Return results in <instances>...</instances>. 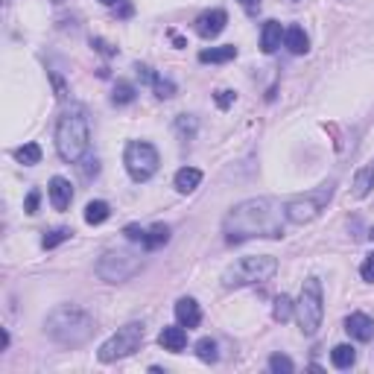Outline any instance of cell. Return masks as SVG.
Segmentation results:
<instances>
[{
	"label": "cell",
	"instance_id": "cell-21",
	"mask_svg": "<svg viewBox=\"0 0 374 374\" xmlns=\"http://www.w3.org/2000/svg\"><path fill=\"white\" fill-rule=\"evenodd\" d=\"M108 216H112V208H108V202H103V199L88 202V208H85V223L88 225H100V223H105Z\"/></svg>",
	"mask_w": 374,
	"mask_h": 374
},
{
	"label": "cell",
	"instance_id": "cell-2",
	"mask_svg": "<svg viewBox=\"0 0 374 374\" xmlns=\"http://www.w3.org/2000/svg\"><path fill=\"white\" fill-rule=\"evenodd\" d=\"M44 331H47L53 342L76 348L91 339L94 319H91V313H85L82 307H76V304H59L56 310H50V316L44 319Z\"/></svg>",
	"mask_w": 374,
	"mask_h": 374
},
{
	"label": "cell",
	"instance_id": "cell-9",
	"mask_svg": "<svg viewBox=\"0 0 374 374\" xmlns=\"http://www.w3.org/2000/svg\"><path fill=\"white\" fill-rule=\"evenodd\" d=\"M140 269H144V260L132 255V251H105L100 263H97V275L108 284H123L129 278H135Z\"/></svg>",
	"mask_w": 374,
	"mask_h": 374
},
{
	"label": "cell",
	"instance_id": "cell-4",
	"mask_svg": "<svg viewBox=\"0 0 374 374\" xmlns=\"http://www.w3.org/2000/svg\"><path fill=\"white\" fill-rule=\"evenodd\" d=\"M275 272H278V260L272 255H249L223 272V284L228 290H240L251 287V284H266L269 278H275Z\"/></svg>",
	"mask_w": 374,
	"mask_h": 374
},
{
	"label": "cell",
	"instance_id": "cell-33",
	"mask_svg": "<svg viewBox=\"0 0 374 374\" xmlns=\"http://www.w3.org/2000/svg\"><path fill=\"white\" fill-rule=\"evenodd\" d=\"M38 202H41V193H38V190H29L27 202H24V211H27V214H36V211H38Z\"/></svg>",
	"mask_w": 374,
	"mask_h": 374
},
{
	"label": "cell",
	"instance_id": "cell-28",
	"mask_svg": "<svg viewBox=\"0 0 374 374\" xmlns=\"http://www.w3.org/2000/svg\"><path fill=\"white\" fill-rule=\"evenodd\" d=\"M71 234H73L71 228H53L50 234H44L41 246H44V249H56V246H62V243H64V240H71Z\"/></svg>",
	"mask_w": 374,
	"mask_h": 374
},
{
	"label": "cell",
	"instance_id": "cell-32",
	"mask_svg": "<svg viewBox=\"0 0 374 374\" xmlns=\"http://www.w3.org/2000/svg\"><path fill=\"white\" fill-rule=\"evenodd\" d=\"M123 234L132 240V243H144L147 228H140V225H126V228H123Z\"/></svg>",
	"mask_w": 374,
	"mask_h": 374
},
{
	"label": "cell",
	"instance_id": "cell-22",
	"mask_svg": "<svg viewBox=\"0 0 374 374\" xmlns=\"http://www.w3.org/2000/svg\"><path fill=\"white\" fill-rule=\"evenodd\" d=\"M331 362H334L336 369H351L357 362V351L351 348V345H336L331 351Z\"/></svg>",
	"mask_w": 374,
	"mask_h": 374
},
{
	"label": "cell",
	"instance_id": "cell-25",
	"mask_svg": "<svg viewBox=\"0 0 374 374\" xmlns=\"http://www.w3.org/2000/svg\"><path fill=\"white\" fill-rule=\"evenodd\" d=\"M15 158H18L21 164H27V167H32V164L41 161V147H38V144H24V147H18V149H15Z\"/></svg>",
	"mask_w": 374,
	"mask_h": 374
},
{
	"label": "cell",
	"instance_id": "cell-34",
	"mask_svg": "<svg viewBox=\"0 0 374 374\" xmlns=\"http://www.w3.org/2000/svg\"><path fill=\"white\" fill-rule=\"evenodd\" d=\"M91 44H94V47L103 53V56H114V53H117V50L112 47V44H108V41H103V38H91Z\"/></svg>",
	"mask_w": 374,
	"mask_h": 374
},
{
	"label": "cell",
	"instance_id": "cell-36",
	"mask_svg": "<svg viewBox=\"0 0 374 374\" xmlns=\"http://www.w3.org/2000/svg\"><path fill=\"white\" fill-rule=\"evenodd\" d=\"M240 6H243L249 15H255L258 9H260V0H240Z\"/></svg>",
	"mask_w": 374,
	"mask_h": 374
},
{
	"label": "cell",
	"instance_id": "cell-15",
	"mask_svg": "<svg viewBox=\"0 0 374 374\" xmlns=\"http://www.w3.org/2000/svg\"><path fill=\"white\" fill-rule=\"evenodd\" d=\"M284 47H287L292 56H304V53L310 50V38H307V32L299 24H292L284 29Z\"/></svg>",
	"mask_w": 374,
	"mask_h": 374
},
{
	"label": "cell",
	"instance_id": "cell-29",
	"mask_svg": "<svg viewBox=\"0 0 374 374\" xmlns=\"http://www.w3.org/2000/svg\"><path fill=\"white\" fill-rule=\"evenodd\" d=\"M152 85H155V97H158V100H170V97L175 94V85L170 79H161V76Z\"/></svg>",
	"mask_w": 374,
	"mask_h": 374
},
{
	"label": "cell",
	"instance_id": "cell-24",
	"mask_svg": "<svg viewBox=\"0 0 374 374\" xmlns=\"http://www.w3.org/2000/svg\"><path fill=\"white\" fill-rule=\"evenodd\" d=\"M135 85H129V82H117L114 85V94H112V103L114 105H129V103H135Z\"/></svg>",
	"mask_w": 374,
	"mask_h": 374
},
{
	"label": "cell",
	"instance_id": "cell-35",
	"mask_svg": "<svg viewBox=\"0 0 374 374\" xmlns=\"http://www.w3.org/2000/svg\"><path fill=\"white\" fill-rule=\"evenodd\" d=\"M234 103V91H216V105L219 108H228Z\"/></svg>",
	"mask_w": 374,
	"mask_h": 374
},
{
	"label": "cell",
	"instance_id": "cell-23",
	"mask_svg": "<svg viewBox=\"0 0 374 374\" xmlns=\"http://www.w3.org/2000/svg\"><path fill=\"white\" fill-rule=\"evenodd\" d=\"M292 310H295V304H292V299L290 295H278L275 299V307H272V316H275V322H287V319L292 316Z\"/></svg>",
	"mask_w": 374,
	"mask_h": 374
},
{
	"label": "cell",
	"instance_id": "cell-27",
	"mask_svg": "<svg viewBox=\"0 0 374 374\" xmlns=\"http://www.w3.org/2000/svg\"><path fill=\"white\" fill-rule=\"evenodd\" d=\"M196 357H199L202 362H216V342H214V339H199V342H196Z\"/></svg>",
	"mask_w": 374,
	"mask_h": 374
},
{
	"label": "cell",
	"instance_id": "cell-18",
	"mask_svg": "<svg viewBox=\"0 0 374 374\" xmlns=\"http://www.w3.org/2000/svg\"><path fill=\"white\" fill-rule=\"evenodd\" d=\"M199 182H202V170L196 167H182L175 173V190L179 193H193L199 187Z\"/></svg>",
	"mask_w": 374,
	"mask_h": 374
},
{
	"label": "cell",
	"instance_id": "cell-31",
	"mask_svg": "<svg viewBox=\"0 0 374 374\" xmlns=\"http://www.w3.org/2000/svg\"><path fill=\"white\" fill-rule=\"evenodd\" d=\"M360 275H362V281H369V284H374V251L371 255L362 260V266H360Z\"/></svg>",
	"mask_w": 374,
	"mask_h": 374
},
{
	"label": "cell",
	"instance_id": "cell-8",
	"mask_svg": "<svg viewBox=\"0 0 374 374\" xmlns=\"http://www.w3.org/2000/svg\"><path fill=\"white\" fill-rule=\"evenodd\" d=\"M123 164L135 182H149L158 173L161 158H158V149L149 140H129L123 152Z\"/></svg>",
	"mask_w": 374,
	"mask_h": 374
},
{
	"label": "cell",
	"instance_id": "cell-38",
	"mask_svg": "<svg viewBox=\"0 0 374 374\" xmlns=\"http://www.w3.org/2000/svg\"><path fill=\"white\" fill-rule=\"evenodd\" d=\"M100 3H105V6H114V3H120V0H100Z\"/></svg>",
	"mask_w": 374,
	"mask_h": 374
},
{
	"label": "cell",
	"instance_id": "cell-30",
	"mask_svg": "<svg viewBox=\"0 0 374 374\" xmlns=\"http://www.w3.org/2000/svg\"><path fill=\"white\" fill-rule=\"evenodd\" d=\"M175 129H179L182 135L193 138V132H196V120H193V117H187V114H182L179 120H175Z\"/></svg>",
	"mask_w": 374,
	"mask_h": 374
},
{
	"label": "cell",
	"instance_id": "cell-39",
	"mask_svg": "<svg viewBox=\"0 0 374 374\" xmlns=\"http://www.w3.org/2000/svg\"><path fill=\"white\" fill-rule=\"evenodd\" d=\"M369 240H371V243H374V228H371V231H369Z\"/></svg>",
	"mask_w": 374,
	"mask_h": 374
},
{
	"label": "cell",
	"instance_id": "cell-6",
	"mask_svg": "<svg viewBox=\"0 0 374 374\" xmlns=\"http://www.w3.org/2000/svg\"><path fill=\"white\" fill-rule=\"evenodd\" d=\"M334 196V182L327 184H319L313 190H307L301 196H292V199L284 205V211H287V219L295 225H304V223H313V219L325 211V205L331 202Z\"/></svg>",
	"mask_w": 374,
	"mask_h": 374
},
{
	"label": "cell",
	"instance_id": "cell-37",
	"mask_svg": "<svg viewBox=\"0 0 374 374\" xmlns=\"http://www.w3.org/2000/svg\"><path fill=\"white\" fill-rule=\"evenodd\" d=\"M117 15H120V18H129V15H132V6L123 3V6H120V12H117Z\"/></svg>",
	"mask_w": 374,
	"mask_h": 374
},
{
	"label": "cell",
	"instance_id": "cell-19",
	"mask_svg": "<svg viewBox=\"0 0 374 374\" xmlns=\"http://www.w3.org/2000/svg\"><path fill=\"white\" fill-rule=\"evenodd\" d=\"M234 56H237V47H234V44H223V47L202 50V53H199V62H202V64H223V62H231Z\"/></svg>",
	"mask_w": 374,
	"mask_h": 374
},
{
	"label": "cell",
	"instance_id": "cell-3",
	"mask_svg": "<svg viewBox=\"0 0 374 374\" xmlns=\"http://www.w3.org/2000/svg\"><path fill=\"white\" fill-rule=\"evenodd\" d=\"M56 149L59 158L68 164H79L88 149H91V126L82 108H71L64 112L56 123Z\"/></svg>",
	"mask_w": 374,
	"mask_h": 374
},
{
	"label": "cell",
	"instance_id": "cell-13",
	"mask_svg": "<svg viewBox=\"0 0 374 374\" xmlns=\"http://www.w3.org/2000/svg\"><path fill=\"white\" fill-rule=\"evenodd\" d=\"M175 319H179V325L187 327V331L199 327L202 310H199V304H196V299H179L175 301Z\"/></svg>",
	"mask_w": 374,
	"mask_h": 374
},
{
	"label": "cell",
	"instance_id": "cell-5",
	"mask_svg": "<svg viewBox=\"0 0 374 374\" xmlns=\"http://www.w3.org/2000/svg\"><path fill=\"white\" fill-rule=\"evenodd\" d=\"M295 316H299V327L304 336H313L322 327V316H325V299H322V281L319 278H307L299 304H295Z\"/></svg>",
	"mask_w": 374,
	"mask_h": 374
},
{
	"label": "cell",
	"instance_id": "cell-26",
	"mask_svg": "<svg viewBox=\"0 0 374 374\" xmlns=\"http://www.w3.org/2000/svg\"><path fill=\"white\" fill-rule=\"evenodd\" d=\"M269 371L272 374H292L295 371V362L287 354H272L269 357Z\"/></svg>",
	"mask_w": 374,
	"mask_h": 374
},
{
	"label": "cell",
	"instance_id": "cell-40",
	"mask_svg": "<svg viewBox=\"0 0 374 374\" xmlns=\"http://www.w3.org/2000/svg\"><path fill=\"white\" fill-rule=\"evenodd\" d=\"M6 3H9V0H6Z\"/></svg>",
	"mask_w": 374,
	"mask_h": 374
},
{
	"label": "cell",
	"instance_id": "cell-11",
	"mask_svg": "<svg viewBox=\"0 0 374 374\" xmlns=\"http://www.w3.org/2000/svg\"><path fill=\"white\" fill-rule=\"evenodd\" d=\"M345 331L357 339V342H371L374 339V319L366 313H351L345 319Z\"/></svg>",
	"mask_w": 374,
	"mask_h": 374
},
{
	"label": "cell",
	"instance_id": "cell-17",
	"mask_svg": "<svg viewBox=\"0 0 374 374\" xmlns=\"http://www.w3.org/2000/svg\"><path fill=\"white\" fill-rule=\"evenodd\" d=\"M354 196L357 199H362V196H369L371 193V187H374V161L369 164H362V167L354 173Z\"/></svg>",
	"mask_w": 374,
	"mask_h": 374
},
{
	"label": "cell",
	"instance_id": "cell-7",
	"mask_svg": "<svg viewBox=\"0 0 374 374\" xmlns=\"http://www.w3.org/2000/svg\"><path fill=\"white\" fill-rule=\"evenodd\" d=\"M140 342H144V325L129 322L123 327H117V334H112L105 339L100 345V351H97V357H100V362H117L129 354H135L140 348Z\"/></svg>",
	"mask_w": 374,
	"mask_h": 374
},
{
	"label": "cell",
	"instance_id": "cell-12",
	"mask_svg": "<svg viewBox=\"0 0 374 374\" xmlns=\"http://www.w3.org/2000/svg\"><path fill=\"white\" fill-rule=\"evenodd\" d=\"M47 193H50V205L56 208V211H64V208H71V202H73V187L68 179H62V175H53Z\"/></svg>",
	"mask_w": 374,
	"mask_h": 374
},
{
	"label": "cell",
	"instance_id": "cell-10",
	"mask_svg": "<svg viewBox=\"0 0 374 374\" xmlns=\"http://www.w3.org/2000/svg\"><path fill=\"white\" fill-rule=\"evenodd\" d=\"M225 24H228V15L223 9H211V12H202L196 18V32H199L202 38H216L219 32L225 29Z\"/></svg>",
	"mask_w": 374,
	"mask_h": 374
},
{
	"label": "cell",
	"instance_id": "cell-1",
	"mask_svg": "<svg viewBox=\"0 0 374 374\" xmlns=\"http://www.w3.org/2000/svg\"><path fill=\"white\" fill-rule=\"evenodd\" d=\"M284 219H287L284 205L269 196H258V199H246L231 208L223 219V234L228 243H246L258 237L275 240L284 234Z\"/></svg>",
	"mask_w": 374,
	"mask_h": 374
},
{
	"label": "cell",
	"instance_id": "cell-20",
	"mask_svg": "<svg viewBox=\"0 0 374 374\" xmlns=\"http://www.w3.org/2000/svg\"><path fill=\"white\" fill-rule=\"evenodd\" d=\"M170 240V225H164V223H155L152 228H147V237H144V246L147 251H152V249H161L164 243Z\"/></svg>",
	"mask_w": 374,
	"mask_h": 374
},
{
	"label": "cell",
	"instance_id": "cell-14",
	"mask_svg": "<svg viewBox=\"0 0 374 374\" xmlns=\"http://www.w3.org/2000/svg\"><path fill=\"white\" fill-rule=\"evenodd\" d=\"M158 342L164 351H173V354H179V351H184L187 345V331L182 325H167L164 331L158 334Z\"/></svg>",
	"mask_w": 374,
	"mask_h": 374
},
{
	"label": "cell",
	"instance_id": "cell-16",
	"mask_svg": "<svg viewBox=\"0 0 374 374\" xmlns=\"http://www.w3.org/2000/svg\"><path fill=\"white\" fill-rule=\"evenodd\" d=\"M281 41H284V27L278 24V21H266L260 29V50L263 53H275L281 47Z\"/></svg>",
	"mask_w": 374,
	"mask_h": 374
}]
</instances>
